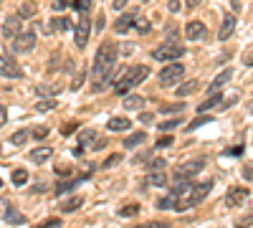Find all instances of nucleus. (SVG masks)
Masks as SVG:
<instances>
[{
    "label": "nucleus",
    "mask_w": 253,
    "mask_h": 228,
    "mask_svg": "<svg viewBox=\"0 0 253 228\" xmlns=\"http://www.w3.org/2000/svg\"><path fill=\"white\" fill-rule=\"evenodd\" d=\"M117 66V44L107 41V44H101L99 51H96V58H94V69H91V76L96 79L94 89H101L109 84V76Z\"/></svg>",
    "instance_id": "obj_1"
},
{
    "label": "nucleus",
    "mask_w": 253,
    "mask_h": 228,
    "mask_svg": "<svg viewBox=\"0 0 253 228\" xmlns=\"http://www.w3.org/2000/svg\"><path fill=\"white\" fill-rule=\"evenodd\" d=\"M210 190H213V180H203V182H198V185H190V188L185 190V198L175 200L172 208H175V211L195 208V205H198L203 198H208V193H210Z\"/></svg>",
    "instance_id": "obj_2"
},
{
    "label": "nucleus",
    "mask_w": 253,
    "mask_h": 228,
    "mask_svg": "<svg viewBox=\"0 0 253 228\" xmlns=\"http://www.w3.org/2000/svg\"><path fill=\"white\" fill-rule=\"evenodd\" d=\"M147 76H150V66H142V64L139 66H132L122 79H117V94H126L132 87L142 84Z\"/></svg>",
    "instance_id": "obj_3"
},
{
    "label": "nucleus",
    "mask_w": 253,
    "mask_h": 228,
    "mask_svg": "<svg viewBox=\"0 0 253 228\" xmlns=\"http://www.w3.org/2000/svg\"><path fill=\"white\" fill-rule=\"evenodd\" d=\"M182 56H185V46L177 38H167L165 44L160 48H155V53H152V58H157V61H175V58H182Z\"/></svg>",
    "instance_id": "obj_4"
},
{
    "label": "nucleus",
    "mask_w": 253,
    "mask_h": 228,
    "mask_svg": "<svg viewBox=\"0 0 253 228\" xmlns=\"http://www.w3.org/2000/svg\"><path fill=\"white\" fill-rule=\"evenodd\" d=\"M203 168H205V160H203V157H200V160L182 162V165H177V168H175V180H187V178L198 175Z\"/></svg>",
    "instance_id": "obj_5"
},
{
    "label": "nucleus",
    "mask_w": 253,
    "mask_h": 228,
    "mask_svg": "<svg viewBox=\"0 0 253 228\" xmlns=\"http://www.w3.org/2000/svg\"><path fill=\"white\" fill-rule=\"evenodd\" d=\"M182 74H185L182 64H170V66H165V69L160 71V84H162V87H175L177 81L182 79Z\"/></svg>",
    "instance_id": "obj_6"
},
{
    "label": "nucleus",
    "mask_w": 253,
    "mask_h": 228,
    "mask_svg": "<svg viewBox=\"0 0 253 228\" xmlns=\"http://www.w3.org/2000/svg\"><path fill=\"white\" fill-rule=\"evenodd\" d=\"M0 76H5V79H20V76H23V69L15 64V58H8V56L0 53Z\"/></svg>",
    "instance_id": "obj_7"
},
{
    "label": "nucleus",
    "mask_w": 253,
    "mask_h": 228,
    "mask_svg": "<svg viewBox=\"0 0 253 228\" xmlns=\"http://www.w3.org/2000/svg\"><path fill=\"white\" fill-rule=\"evenodd\" d=\"M89 36H91V18L81 15L79 23H76V46L84 48V46L89 44Z\"/></svg>",
    "instance_id": "obj_8"
},
{
    "label": "nucleus",
    "mask_w": 253,
    "mask_h": 228,
    "mask_svg": "<svg viewBox=\"0 0 253 228\" xmlns=\"http://www.w3.org/2000/svg\"><path fill=\"white\" fill-rule=\"evenodd\" d=\"M33 46H36V33L33 31H26V33H20L18 38H13V51L15 53H28Z\"/></svg>",
    "instance_id": "obj_9"
},
{
    "label": "nucleus",
    "mask_w": 253,
    "mask_h": 228,
    "mask_svg": "<svg viewBox=\"0 0 253 228\" xmlns=\"http://www.w3.org/2000/svg\"><path fill=\"white\" fill-rule=\"evenodd\" d=\"M248 198H251L248 188H230L228 195H225V203L230 205V208H238V205H243Z\"/></svg>",
    "instance_id": "obj_10"
},
{
    "label": "nucleus",
    "mask_w": 253,
    "mask_h": 228,
    "mask_svg": "<svg viewBox=\"0 0 253 228\" xmlns=\"http://www.w3.org/2000/svg\"><path fill=\"white\" fill-rule=\"evenodd\" d=\"M20 20H23V18H18V15L5 18V23H3V36H5L8 41H13V38L20 36Z\"/></svg>",
    "instance_id": "obj_11"
},
{
    "label": "nucleus",
    "mask_w": 253,
    "mask_h": 228,
    "mask_svg": "<svg viewBox=\"0 0 253 228\" xmlns=\"http://www.w3.org/2000/svg\"><path fill=\"white\" fill-rule=\"evenodd\" d=\"M236 15L233 13H225L223 15V23H220V31H218V36H220V41H228L230 36H233V31H236Z\"/></svg>",
    "instance_id": "obj_12"
},
{
    "label": "nucleus",
    "mask_w": 253,
    "mask_h": 228,
    "mask_svg": "<svg viewBox=\"0 0 253 228\" xmlns=\"http://www.w3.org/2000/svg\"><path fill=\"white\" fill-rule=\"evenodd\" d=\"M185 36L193 38V41H203L208 36V28L200 23V20H190V23L185 26Z\"/></svg>",
    "instance_id": "obj_13"
},
{
    "label": "nucleus",
    "mask_w": 253,
    "mask_h": 228,
    "mask_svg": "<svg viewBox=\"0 0 253 228\" xmlns=\"http://www.w3.org/2000/svg\"><path fill=\"white\" fill-rule=\"evenodd\" d=\"M89 178V173H84V175H76V178H71V180H63V182H58L56 185V193L61 195V193H69L71 188H76V185H81L84 180Z\"/></svg>",
    "instance_id": "obj_14"
},
{
    "label": "nucleus",
    "mask_w": 253,
    "mask_h": 228,
    "mask_svg": "<svg viewBox=\"0 0 253 228\" xmlns=\"http://www.w3.org/2000/svg\"><path fill=\"white\" fill-rule=\"evenodd\" d=\"M51 155H53V150H51V147H36V150H31V152H28V160H31V162H36V165H43Z\"/></svg>",
    "instance_id": "obj_15"
},
{
    "label": "nucleus",
    "mask_w": 253,
    "mask_h": 228,
    "mask_svg": "<svg viewBox=\"0 0 253 228\" xmlns=\"http://www.w3.org/2000/svg\"><path fill=\"white\" fill-rule=\"evenodd\" d=\"M230 76H233V71H230V69H223V71H220V74H218V76H215L213 81H210L208 91H210V94H215V91H218V89H220V87L225 84V81H228Z\"/></svg>",
    "instance_id": "obj_16"
},
{
    "label": "nucleus",
    "mask_w": 253,
    "mask_h": 228,
    "mask_svg": "<svg viewBox=\"0 0 253 228\" xmlns=\"http://www.w3.org/2000/svg\"><path fill=\"white\" fill-rule=\"evenodd\" d=\"M107 127H109L112 132H126V130L132 127V122H129V119H124V117H112Z\"/></svg>",
    "instance_id": "obj_17"
},
{
    "label": "nucleus",
    "mask_w": 253,
    "mask_h": 228,
    "mask_svg": "<svg viewBox=\"0 0 253 228\" xmlns=\"http://www.w3.org/2000/svg\"><path fill=\"white\" fill-rule=\"evenodd\" d=\"M198 89H200V81L190 79V81H185V84L177 87V96H180V99H182V96H190V94H195Z\"/></svg>",
    "instance_id": "obj_18"
},
{
    "label": "nucleus",
    "mask_w": 253,
    "mask_h": 228,
    "mask_svg": "<svg viewBox=\"0 0 253 228\" xmlns=\"http://www.w3.org/2000/svg\"><path fill=\"white\" fill-rule=\"evenodd\" d=\"M132 23H134V13H126V15H122L117 23H114V31L117 33H126V31L132 28Z\"/></svg>",
    "instance_id": "obj_19"
},
{
    "label": "nucleus",
    "mask_w": 253,
    "mask_h": 228,
    "mask_svg": "<svg viewBox=\"0 0 253 228\" xmlns=\"http://www.w3.org/2000/svg\"><path fill=\"white\" fill-rule=\"evenodd\" d=\"M81 203H84V198H79V195H71V198H66V200H61L58 205H61V211H63V213H71V211L81 208Z\"/></svg>",
    "instance_id": "obj_20"
},
{
    "label": "nucleus",
    "mask_w": 253,
    "mask_h": 228,
    "mask_svg": "<svg viewBox=\"0 0 253 228\" xmlns=\"http://www.w3.org/2000/svg\"><path fill=\"white\" fill-rule=\"evenodd\" d=\"M132 28H134L137 33H150L152 23H150V18H144V15H137V13H134V23H132Z\"/></svg>",
    "instance_id": "obj_21"
},
{
    "label": "nucleus",
    "mask_w": 253,
    "mask_h": 228,
    "mask_svg": "<svg viewBox=\"0 0 253 228\" xmlns=\"http://www.w3.org/2000/svg\"><path fill=\"white\" fill-rule=\"evenodd\" d=\"M5 221L13 223V226H23V223H26V216H23V213H18L13 205H8V208H5Z\"/></svg>",
    "instance_id": "obj_22"
},
{
    "label": "nucleus",
    "mask_w": 253,
    "mask_h": 228,
    "mask_svg": "<svg viewBox=\"0 0 253 228\" xmlns=\"http://www.w3.org/2000/svg\"><path fill=\"white\" fill-rule=\"evenodd\" d=\"M218 104H223V96H220V94H210V99H205V101H203V104L198 107V112L203 114V112L213 109V107H218Z\"/></svg>",
    "instance_id": "obj_23"
},
{
    "label": "nucleus",
    "mask_w": 253,
    "mask_h": 228,
    "mask_svg": "<svg viewBox=\"0 0 253 228\" xmlns=\"http://www.w3.org/2000/svg\"><path fill=\"white\" fill-rule=\"evenodd\" d=\"M144 96H137V94H129V96H126L124 99V107L126 109H144Z\"/></svg>",
    "instance_id": "obj_24"
},
{
    "label": "nucleus",
    "mask_w": 253,
    "mask_h": 228,
    "mask_svg": "<svg viewBox=\"0 0 253 228\" xmlns=\"http://www.w3.org/2000/svg\"><path fill=\"white\" fill-rule=\"evenodd\" d=\"M91 139H96V132H94V130H84V132L79 135V147H81V150L91 147Z\"/></svg>",
    "instance_id": "obj_25"
},
{
    "label": "nucleus",
    "mask_w": 253,
    "mask_h": 228,
    "mask_svg": "<svg viewBox=\"0 0 253 228\" xmlns=\"http://www.w3.org/2000/svg\"><path fill=\"white\" fill-rule=\"evenodd\" d=\"M144 139H147L144 132H134V135H129L124 139V147H139V144H144Z\"/></svg>",
    "instance_id": "obj_26"
},
{
    "label": "nucleus",
    "mask_w": 253,
    "mask_h": 228,
    "mask_svg": "<svg viewBox=\"0 0 253 228\" xmlns=\"http://www.w3.org/2000/svg\"><path fill=\"white\" fill-rule=\"evenodd\" d=\"M147 182H150V185H167L170 180H167L165 170H157V173H150V175H147Z\"/></svg>",
    "instance_id": "obj_27"
},
{
    "label": "nucleus",
    "mask_w": 253,
    "mask_h": 228,
    "mask_svg": "<svg viewBox=\"0 0 253 228\" xmlns=\"http://www.w3.org/2000/svg\"><path fill=\"white\" fill-rule=\"evenodd\" d=\"M36 91H38L41 96H53V94H58V91H61V84H41Z\"/></svg>",
    "instance_id": "obj_28"
},
{
    "label": "nucleus",
    "mask_w": 253,
    "mask_h": 228,
    "mask_svg": "<svg viewBox=\"0 0 253 228\" xmlns=\"http://www.w3.org/2000/svg\"><path fill=\"white\" fill-rule=\"evenodd\" d=\"M28 170H23V168H20V170H13V185H18V188H20V185H26L28 182Z\"/></svg>",
    "instance_id": "obj_29"
},
{
    "label": "nucleus",
    "mask_w": 253,
    "mask_h": 228,
    "mask_svg": "<svg viewBox=\"0 0 253 228\" xmlns=\"http://www.w3.org/2000/svg\"><path fill=\"white\" fill-rule=\"evenodd\" d=\"M165 165H167V160H162V157H152V160H147V168H150V173L165 170Z\"/></svg>",
    "instance_id": "obj_30"
},
{
    "label": "nucleus",
    "mask_w": 253,
    "mask_h": 228,
    "mask_svg": "<svg viewBox=\"0 0 253 228\" xmlns=\"http://www.w3.org/2000/svg\"><path fill=\"white\" fill-rule=\"evenodd\" d=\"M28 135H31L28 130H18V132H15V135L10 137V142H13V144H18V147H20V144H26V142H28Z\"/></svg>",
    "instance_id": "obj_31"
},
{
    "label": "nucleus",
    "mask_w": 253,
    "mask_h": 228,
    "mask_svg": "<svg viewBox=\"0 0 253 228\" xmlns=\"http://www.w3.org/2000/svg\"><path fill=\"white\" fill-rule=\"evenodd\" d=\"M175 200H177L175 195H167V198H160V200H157V208H160V211H170L172 205H175Z\"/></svg>",
    "instance_id": "obj_32"
},
{
    "label": "nucleus",
    "mask_w": 253,
    "mask_h": 228,
    "mask_svg": "<svg viewBox=\"0 0 253 228\" xmlns=\"http://www.w3.org/2000/svg\"><path fill=\"white\" fill-rule=\"evenodd\" d=\"M71 5H74L81 15H86V13H89V8H91V0H74Z\"/></svg>",
    "instance_id": "obj_33"
},
{
    "label": "nucleus",
    "mask_w": 253,
    "mask_h": 228,
    "mask_svg": "<svg viewBox=\"0 0 253 228\" xmlns=\"http://www.w3.org/2000/svg\"><path fill=\"white\" fill-rule=\"evenodd\" d=\"M51 28H53V31H69L71 23H69V18H63V15H61V18L53 20V26H51Z\"/></svg>",
    "instance_id": "obj_34"
},
{
    "label": "nucleus",
    "mask_w": 253,
    "mask_h": 228,
    "mask_svg": "<svg viewBox=\"0 0 253 228\" xmlns=\"http://www.w3.org/2000/svg\"><path fill=\"white\" fill-rule=\"evenodd\" d=\"M53 107H56V99H43L36 104V112H51Z\"/></svg>",
    "instance_id": "obj_35"
},
{
    "label": "nucleus",
    "mask_w": 253,
    "mask_h": 228,
    "mask_svg": "<svg viewBox=\"0 0 253 228\" xmlns=\"http://www.w3.org/2000/svg\"><path fill=\"white\" fill-rule=\"evenodd\" d=\"M208 122H210V117H205V114H200L198 119H193V122H190V124H187V132H193V130H198V127H200V124H208Z\"/></svg>",
    "instance_id": "obj_36"
},
{
    "label": "nucleus",
    "mask_w": 253,
    "mask_h": 228,
    "mask_svg": "<svg viewBox=\"0 0 253 228\" xmlns=\"http://www.w3.org/2000/svg\"><path fill=\"white\" fill-rule=\"evenodd\" d=\"M180 122H182V119H167V122H162V124H160V135H162V132H170V130H175Z\"/></svg>",
    "instance_id": "obj_37"
},
{
    "label": "nucleus",
    "mask_w": 253,
    "mask_h": 228,
    "mask_svg": "<svg viewBox=\"0 0 253 228\" xmlns=\"http://www.w3.org/2000/svg\"><path fill=\"white\" fill-rule=\"evenodd\" d=\"M180 109H185V101H180V104H162L160 107V112H180Z\"/></svg>",
    "instance_id": "obj_38"
},
{
    "label": "nucleus",
    "mask_w": 253,
    "mask_h": 228,
    "mask_svg": "<svg viewBox=\"0 0 253 228\" xmlns=\"http://www.w3.org/2000/svg\"><path fill=\"white\" fill-rule=\"evenodd\" d=\"M172 144V137L170 135H160V139H157V147L162 150V147H170Z\"/></svg>",
    "instance_id": "obj_39"
},
{
    "label": "nucleus",
    "mask_w": 253,
    "mask_h": 228,
    "mask_svg": "<svg viewBox=\"0 0 253 228\" xmlns=\"http://www.w3.org/2000/svg\"><path fill=\"white\" fill-rule=\"evenodd\" d=\"M137 211H139V205H126V208H122V211H119V216H122V218H126V216H134Z\"/></svg>",
    "instance_id": "obj_40"
},
{
    "label": "nucleus",
    "mask_w": 253,
    "mask_h": 228,
    "mask_svg": "<svg viewBox=\"0 0 253 228\" xmlns=\"http://www.w3.org/2000/svg\"><path fill=\"white\" fill-rule=\"evenodd\" d=\"M31 135H33L36 139H43V137L48 135V127H36V130H31Z\"/></svg>",
    "instance_id": "obj_41"
},
{
    "label": "nucleus",
    "mask_w": 253,
    "mask_h": 228,
    "mask_svg": "<svg viewBox=\"0 0 253 228\" xmlns=\"http://www.w3.org/2000/svg\"><path fill=\"white\" fill-rule=\"evenodd\" d=\"M137 228H170V223H162V221H152V223H144V226H137Z\"/></svg>",
    "instance_id": "obj_42"
},
{
    "label": "nucleus",
    "mask_w": 253,
    "mask_h": 228,
    "mask_svg": "<svg viewBox=\"0 0 253 228\" xmlns=\"http://www.w3.org/2000/svg\"><path fill=\"white\" fill-rule=\"evenodd\" d=\"M139 122H142V124H152V122H155V114H152V112H142V114H139Z\"/></svg>",
    "instance_id": "obj_43"
},
{
    "label": "nucleus",
    "mask_w": 253,
    "mask_h": 228,
    "mask_svg": "<svg viewBox=\"0 0 253 228\" xmlns=\"http://www.w3.org/2000/svg\"><path fill=\"white\" fill-rule=\"evenodd\" d=\"M122 162V155H112L107 162H104V168H114V165H119Z\"/></svg>",
    "instance_id": "obj_44"
},
{
    "label": "nucleus",
    "mask_w": 253,
    "mask_h": 228,
    "mask_svg": "<svg viewBox=\"0 0 253 228\" xmlns=\"http://www.w3.org/2000/svg\"><path fill=\"white\" fill-rule=\"evenodd\" d=\"M56 173H58V175H69L71 168H69V165H61V162H58V165H56Z\"/></svg>",
    "instance_id": "obj_45"
},
{
    "label": "nucleus",
    "mask_w": 253,
    "mask_h": 228,
    "mask_svg": "<svg viewBox=\"0 0 253 228\" xmlns=\"http://www.w3.org/2000/svg\"><path fill=\"white\" fill-rule=\"evenodd\" d=\"M69 8V0H53V10H63Z\"/></svg>",
    "instance_id": "obj_46"
},
{
    "label": "nucleus",
    "mask_w": 253,
    "mask_h": 228,
    "mask_svg": "<svg viewBox=\"0 0 253 228\" xmlns=\"http://www.w3.org/2000/svg\"><path fill=\"white\" fill-rule=\"evenodd\" d=\"M58 223H61V221H58V218H48V221H46V223H43V226H38V228H56V226H58Z\"/></svg>",
    "instance_id": "obj_47"
},
{
    "label": "nucleus",
    "mask_w": 253,
    "mask_h": 228,
    "mask_svg": "<svg viewBox=\"0 0 253 228\" xmlns=\"http://www.w3.org/2000/svg\"><path fill=\"white\" fill-rule=\"evenodd\" d=\"M76 127H79V122H71V124H66V127H63V135H71Z\"/></svg>",
    "instance_id": "obj_48"
},
{
    "label": "nucleus",
    "mask_w": 253,
    "mask_h": 228,
    "mask_svg": "<svg viewBox=\"0 0 253 228\" xmlns=\"http://www.w3.org/2000/svg\"><path fill=\"white\" fill-rule=\"evenodd\" d=\"M33 10H36V5H33V3H28L23 10H20V15H33Z\"/></svg>",
    "instance_id": "obj_49"
},
{
    "label": "nucleus",
    "mask_w": 253,
    "mask_h": 228,
    "mask_svg": "<svg viewBox=\"0 0 253 228\" xmlns=\"http://www.w3.org/2000/svg\"><path fill=\"white\" fill-rule=\"evenodd\" d=\"M104 26H107V20H104V13H99V15H96V28L101 31Z\"/></svg>",
    "instance_id": "obj_50"
},
{
    "label": "nucleus",
    "mask_w": 253,
    "mask_h": 228,
    "mask_svg": "<svg viewBox=\"0 0 253 228\" xmlns=\"http://www.w3.org/2000/svg\"><path fill=\"white\" fill-rule=\"evenodd\" d=\"M8 122V112H5V107H0V127Z\"/></svg>",
    "instance_id": "obj_51"
},
{
    "label": "nucleus",
    "mask_w": 253,
    "mask_h": 228,
    "mask_svg": "<svg viewBox=\"0 0 253 228\" xmlns=\"http://www.w3.org/2000/svg\"><path fill=\"white\" fill-rule=\"evenodd\" d=\"M248 226H251V216L243 218V221H238V228H248Z\"/></svg>",
    "instance_id": "obj_52"
},
{
    "label": "nucleus",
    "mask_w": 253,
    "mask_h": 228,
    "mask_svg": "<svg viewBox=\"0 0 253 228\" xmlns=\"http://www.w3.org/2000/svg\"><path fill=\"white\" fill-rule=\"evenodd\" d=\"M228 155H243V147H230Z\"/></svg>",
    "instance_id": "obj_53"
},
{
    "label": "nucleus",
    "mask_w": 253,
    "mask_h": 228,
    "mask_svg": "<svg viewBox=\"0 0 253 228\" xmlns=\"http://www.w3.org/2000/svg\"><path fill=\"white\" fill-rule=\"evenodd\" d=\"M124 5H126V0H114V8H117V10H122Z\"/></svg>",
    "instance_id": "obj_54"
},
{
    "label": "nucleus",
    "mask_w": 253,
    "mask_h": 228,
    "mask_svg": "<svg viewBox=\"0 0 253 228\" xmlns=\"http://www.w3.org/2000/svg\"><path fill=\"white\" fill-rule=\"evenodd\" d=\"M198 3H200V0H187V8H195Z\"/></svg>",
    "instance_id": "obj_55"
},
{
    "label": "nucleus",
    "mask_w": 253,
    "mask_h": 228,
    "mask_svg": "<svg viewBox=\"0 0 253 228\" xmlns=\"http://www.w3.org/2000/svg\"><path fill=\"white\" fill-rule=\"evenodd\" d=\"M233 8H236V10H241V0H233Z\"/></svg>",
    "instance_id": "obj_56"
},
{
    "label": "nucleus",
    "mask_w": 253,
    "mask_h": 228,
    "mask_svg": "<svg viewBox=\"0 0 253 228\" xmlns=\"http://www.w3.org/2000/svg\"><path fill=\"white\" fill-rule=\"evenodd\" d=\"M0 190H3V180H0Z\"/></svg>",
    "instance_id": "obj_57"
},
{
    "label": "nucleus",
    "mask_w": 253,
    "mask_h": 228,
    "mask_svg": "<svg viewBox=\"0 0 253 228\" xmlns=\"http://www.w3.org/2000/svg\"><path fill=\"white\" fill-rule=\"evenodd\" d=\"M139 3H150V0H139Z\"/></svg>",
    "instance_id": "obj_58"
},
{
    "label": "nucleus",
    "mask_w": 253,
    "mask_h": 228,
    "mask_svg": "<svg viewBox=\"0 0 253 228\" xmlns=\"http://www.w3.org/2000/svg\"><path fill=\"white\" fill-rule=\"evenodd\" d=\"M0 155H3V150H0Z\"/></svg>",
    "instance_id": "obj_59"
}]
</instances>
